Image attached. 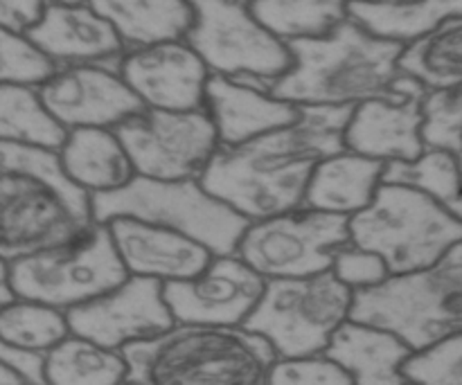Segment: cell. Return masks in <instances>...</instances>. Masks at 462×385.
<instances>
[{"mask_svg":"<svg viewBox=\"0 0 462 385\" xmlns=\"http://www.w3.org/2000/svg\"><path fill=\"white\" fill-rule=\"evenodd\" d=\"M350 113L352 106H300L289 124L239 144H219L199 183L246 219L300 207L314 167L346 149Z\"/></svg>","mask_w":462,"mask_h":385,"instance_id":"6da1fadb","label":"cell"},{"mask_svg":"<svg viewBox=\"0 0 462 385\" xmlns=\"http://www.w3.org/2000/svg\"><path fill=\"white\" fill-rule=\"evenodd\" d=\"M287 45L291 66L269 81L266 93L298 106H356L422 86L400 70L404 43L370 34L352 18L328 34Z\"/></svg>","mask_w":462,"mask_h":385,"instance_id":"7a4b0ae2","label":"cell"},{"mask_svg":"<svg viewBox=\"0 0 462 385\" xmlns=\"http://www.w3.org/2000/svg\"><path fill=\"white\" fill-rule=\"evenodd\" d=\"M93 224L90 194L68 179L57 151L0 140V257L70 242Z\"/></svg>","mask_w":462,"mask_h":385,"instance_id":"3957f363","label":"cell"},{"mask_svg":"<svg viewBox=\"0 0 462 385\" xmlns=\"http://www.w3.org/2000/svg\"><path fill=\"white\" fill-rule=\"evenodd\" d=\"M126 381L147 385H260L273 347L246 327L179 323L122 347Z\"/></svg>","mask_w":462,"mask_h":385,"instance_id":"277c9868","label":"cell"},{"mask_svg":"<svg viewBox=\"0 0 462 385\" xmlns=\"http://www.w3.org/2000/svg\"><path fill=\"white\" fill-rule=\"evenodd\" d=\"M350 318L388 329L413 352L462 332V239L433 264L355 291Z\"/></svg>","mask_w":462,"mask_h":385,"instance_id":"5b68a950","label":"cell"},{"mask_svg":"<svg viewBox=\"0 0 462 385\" xmlns=\"http://www.w3.org/2000/svg\"><path fill=\"white\" fill-rule=\"evenodd\" d=\"M460 239V216L406 185L379 183L373 201L350 216V242L377 252L391 275L433 264Z\"/></svg>","mask_w":462,"mask_h":385,"instance_id":"8992f818","label":"cell"},{"mask_svg":"<svg viewBox=\"0 0 462 385\" xmlns=\"http://www.w3.org/2000/svg\"><path fill=\"white\" fill-rule=\"evenodd\" d=\"M90 206L99 224L113 216H134L176 230L203 243L212 255L235 252L251 221L208 192L199 179L167 180L135 174L122 188L90 194Z\"/></svg>","mask_w":462,"mask_h":385,"instance_id":"52a82bcc","label":"cell"},{"mask_svg":"<svg viewBox=\"0 0 462 385\" xmlns=\"http://www.w3.org/2000/svg\"><path fill=\"white\" fill-rule=\"evenodd\" d=\"M355 291L332 270L300 278L266 280L264 293L246 323L273 347L275 356H305L323 352L343 320L350 318Z\"/></svg>","mask_w":462,"mask_h":385,"instance_id":"ba28073f","label":"cell"},{"mask_svg":"<svg viewBox=\"0 0 462 385\" xmlns=\"http://www.w3.org/2000/svg\"><path fill=\"white\" fill-rule=\"evenodd\" d=\"M129 278L106 224L95 221L70 242L9 261V282L16 298L66 311Z\"/></svg>","mask_w":462,"mask_h":385,"instance_id":"9c48e42d","label":"cell"},{"mask_svg":"<svg viewBox=\"0 0 462 385\" xmlns=\"http://www.w3.org/2000/svg\"><path fill=\"white\" fill-rule=\"evenodd\" d=\"M194 23L189 27V48L201 57L212 75L235 77L266 90L269 81L291 66L287 41L266 30L251 0H189Z\"/></svg>","mask_w":462,"mask_h":385,"instance_id":"30bf717a","label":"cell"},{"mask_svg":"<svg viewBox=\"0 0 462 385\" xmlns=\"http://www.w3.org/2000/svg\"><path fill=\"white\" fill-rule=\"evenodd\" d=\"M347 242L350 216L300 206L248 221L235 252L264 280L300 278L328 270Z\"/></svg>","mask_w":462,"mask_h":385,"instance_id":"8fae6325","label":"cell"},{"mask_svg":"<svg viewBox=\"0 0 462 385\" xmlns=\"http://www.w3.org/2000/svg\"><path fill=\"white\" fill-rule=\"evenodd\" d=\"M113 131L135 174L149 179H199L219 147V135L206 108L143 106Z\"/></svg>","mask_w":462,"mask_h":385,"instance_id":"7c38bea8","label":"cell"},{"mask_svg":"<svg viewBox=\"0 0 462 385\" xmlns=\"http://www.w3.org/2000/svg\"><path fill=\"white\" fill-rule=\"evenodd\" d=\"M66 320L72 334L111 350L156 336L176 323L162 296L161 280L143 275H129L117 287L68 307Z\"/></svg>","mask_w":462,"mask_h":385,"instance_id":"4fadbf2b","label":"cell"},{"mask_svg":"<svg viewBox=\"0 0 462 385\" xmlns=\"http://www.w3.org/2000/svg\"><path fill=\"white\" fill-rule=\"evenodd\" d=\"M266 280L237 252L212 255L208 266L185 280L162 282V296L179 323L242 327L264 293Z\"/></svg>","mask_w":462,"mask_h":385,"instance_id":"5bb4252c","label":"cell"},{"mask_svg":"<svg viewBox=\"0 0 462 385\" xmlns=\"http://www.w3.org/2000/svg\"><path fill=\"white\" fill-rule=\"evenodd\" d=\"M41 102L68 131L77 126L113 129L144 106L108 63H75L57 70L36 86Z\"/></svg>","mask_w":462,"mask_h":385,"instance_id":"9a60e30c","label":"cell"},{"mask_svg":"<svg viewBox=\"0 0 462 385\" xmlns=\"http://www.w3.org/2000/svg\"><path fill=\"white\" fill-rule=\"evenodd\" d=\"M117 72L144 106L167 111L206 108L210 70L188 41H161L125 50Z\"/></svg>","mask_w":462,"mask_h":385,"instance_id":"2e32d148","label":"cell"},{"mask_svg":"<svg viewBox=\"0 0 462 385\" xmlns=\"http://www.w3.org/2000/svg\"><path fill=\"white\" fill-rule=\"evenodd\" d=\"M429 90L424 86L374 97L352 106L343 131L346 149L377 160H411L427 149L422 138V104Z\"/></svg>","mask_w":462,"mask_h":385,"instance_id":"e0dca14e","label":"cell"},{"mask_svg":"<svg viewBox=\"0 0 462 385\" xmlns=\"http://www.w3.org/2000/svg\"><path fill=\"white\" fill-rule=\"evenodd\" d=\"M104 224L129 275L171 282L192 278L212 260V252L203 243L176 230L134 216H113Z\"/></svg>","mask_w":462,"mask_h":385,"instance_id":"ac0fdd59","label":"cell"},{"mask_svg":"<svg viewBox=\"0 0 462 385\" xmlns=\"http://www.w3.org/2000/svg\"><path fill=\"white\" fill-rule=\"evenodd\" d=\"M57 66L108 63L116 66L125 43L111 23L88 3H45L39 21L25 32Z\"/></svg>","mask_w":462,"mask_h":385,"instance_id":"d6986e66","label":"cell"},{"mask_svg":"<svg viewBox=\"0 0 462 385\" xmlns=\"http://www.w3.org/2000/svg\"><path fill=\"white\" fill-rule=\"evenodd\" d=\"M206 111L219 135V144H239L300 115L298 104L273 97L248 81L212 72L206 84Z\"/></svg>","mask_w":462,"mask_h":385,"instance_id":"ffe728a7","label":"cell"},{"mask_svg":"<svg viewBox=\"0 0 462 385\" xmlns=\"http://www.w3.org/2000/svg\"><path fill=\"white\" fill-rule=\"evenodd\" d=\"M323 352L350 374L352 383L402 385L406 383L402 363L413 350L388 329L347 318Z\"/></svg>","mask_w":462,"mask_h":385,"instance_id":"44dd1931","label":"cell"},{"mask_svg":"<svg viewBox=\"0 0 462 385\" xmlns=\"http://www.w3.org/2000/svg\"><path fill=\"white\" fill-rule=\"evenodd\" d=\"M382 171L383 160L341 149L314 167L302 206L352 216L373 201Z\"/></svg>","mask_w":462,"mask_h":385,"instance_id":"7402d4cb","label":"cell"},{"mask_svg":"<svg viewBox=\"0 0 462 385\" xmlns=\"http://www.w3.org/2000/svg\"><path fill=\"white\" fill-rule=\"evenodd\" d=\"M57 153L68 179L88 194L111 192L135 176L120 138L106 126L70 129Z\"/></svg>","mask_w":462,"mask_h":385,"instance_id":"603a6c76","label":"cell"},{"mask_svg":"<svg viewBox=\"0 0 462 385\" xmlns=\"http://www.w3.org/2000/svg\"><path fill=\"white\" fill-rule=\"evenodd\" d=\"M113 25L125 48L180 41L194 23L189 0H86Z\"/></svg>","mask_w":462,"mask_h":385,"instance_id":"cb8c5ba5","label":"cell"},{"mask_svg":"<svg viewBox=\"0 0 462 385\" xmlns=\"http://www.w3.org/2000/svg\"><path fill=\"white\" fill-rule=\"evenodd\" d=\"M456 14H462V0H352L347 5V18L364 30L404 45Z\"/></svg>","mask_w":462,"mask_h":385,"instance_id":"d4e9b609","label":"cell"},{"mask_svg":"<svg viewBox=\"0 0 462 385\" xmlns=\"http://www.w3.org/2000/svg\"><path fill=\"white\" fill-rule=\"evenodd\" d=\"M400 70L427 90L462 88V14L411 41L400 54Z\"/></svg>","mask_w":462,"mask_h":385,"instance_id":"484cf974","label":"cell"},{"mask_svg":"<svg viewBox=\"0 0 462 385\" xmlns=\"http://www.w3.org/2000/svg\"><path fill=\"white\" fill-rule=\"evenodd\" d=\"M43 379L54 385H116L126 381V361L120 350L70 332L43 354Z\"/></svg>","mask_w":462,"mask_h":385,"instance_id":"4316f807","label":"cell"},{"mask_svg":"<svg viewBox=\"0 0 462 385\" xmlns=\"http://www.w3.org/2000/svg\"><path fill=\"white\" fill-rule=\"evenodd\" d=\"M68 129L41 102L36 86L0 84V140L59 151Z\"/></svg>","mask_w":462,"mask_h":385,"instance_id":"83f0119b","label":"cell"},{"mask_svg":"<svg viewBox=\"0 0 462 385\" xmlns=\"http://www.w3.org/2000/svg\"><path fill=\"white\" fill-rule=\"evenodd\" d=\"M382 183L420 189L462 219V171L447 149L427 147L411 160L383 162Z\"/></svg>","mask_w":462,"mask_h":385,"instance_id":"f1b7e54d","label":"cell"},{"mask_svg":"<svg viewBox=\"0 0 462 385\" xmlns=\"http://www.w3.org/2000/svg\"><path fill=\"white\" fill-rule=\"evenodd\" d=\"M352 0H251L257 21L282 41L323 36L347 18Z\"/></svg>","mask_w":462,"mask_h":385,"instance_id":"f546056e","label":"cell"},{"mask_svg":"<svg viewBox=\"0 0 462 385\" xmlns=\"http://www.w3.org/2000/svg\"><path fill=\"white\" fill-rule=\"evenodd\" d=\"M70 334L66 311L25 298L0 307V338L23 352L45 354Z\"/></svg>","mask_w":462,"mask_h":385,"instance_id":"4dcf8cb0","label":"cell"},{"mask_svg":"<svg viewBox=\"0 0 462 385\" xmlns=\"http://www.w3.org/2000/svg\"><path fill=\"white\" fill-rule=\"evenodd\" d=\"M54 70L57 63L25 32L0 27V84L39 86Z\"/></svg>","mask_w":462,"mask_h":385,"instance_id":"1f68e13d","label":"cell"},{"mask_svg":"<svg viewBox=\"0 0 462 385\" xmlns=\"http://www.w3.org/2000/svg\"><path fill=\"white\" fill-rule=\"evenodd\" d=\"M422 111L424 144L447 149L458 160L462 171V88L429 90Z\"/></svg>","mask_w":462,"mask_h":385,"instance_id":"d6a6232c","label":"cell"},{"mask_svg":"<svg viewBox=\"0 0 462 385\" xmlns=\"http://www.w3.org/2000/svg\"><path fill=\"white\" fill-rule=\"evenodd\" d=\"M402 374L413 383L462 385V332L411 352L402 363Z\"/></svg>","mask_w":462,"mask_h":385,"instance_id":"836d02e7","label":"cell"},{"mask_svg":"<svg viewBox=\"0 0 462 385\" xmlns=\"http://www.w3.org/2000/svg\"><path fill=\"white\" fill-rule=\"evenodd\" d=\"M273 385H352L350 374L329 359L325 352L305 356H284L271 365L269 381Z\"/></svg>","mask_w":462,"mask_h":385,"instance_id":"e575fe53","label":"cell"},{"mask_svg":"<svg viewBox=\"0 0 462 385\" xmlns=\"http://www.w3.org/2000/svg\"><path fill=\"white\" fill-rule=\"evenodd\" d=\"M329 270H332L346 287H350L352 291L374 287V284L383 282V280L391 275L386 261H383L377 252L368 251V248L364 246H356V243L352 242H347L346 246L338 248Z\"/></svg>","mask_w":462,"mask_h":385,"instance_id":"d590c367","label":"cell"},{"mask_svg":"<svg viewBox=\"0 0 462 385\" xmlns=\"http://www.w3.org/2000/svg\"><path fill=\"white\" fill-rule=\"evenodd\" d=\"M48 0H0V27L27 32L43 14Z\"/></svg>","mask_w":462,"mask_h":385,"instance_id":"8d00e7d4","label":"cell"},{"mask_svg":"<svg viewBox=\"0 0 462 385\" xmlns=\"http://www.w3.org/2000/svg\"><path fill=\"white\" fill-rule=\"evenodd\" d=\"M0 361L5 365L18 372L25 383L45 385L43 379V354H34V352H23L12 347L0 338Z\"/></svg>","mask_w":462,"mask_h":385,"instance_id":"74e56055","label":"cell"},{"mask_svg":"<svg viewBox=\"0 0 462 385\" xmlns=\"http://www.w3.org/2000/svg\"><path fill=\"white\" fill-rule=\"evenodd\" d=\"M14 298H16V293H14L12 282H9V261L0 257V307L12 302Z\"/></svg>","mask_w":462,"mask_h":385,"instance_id":"f35d334b","label":"cell"},{"mask_svg":"<svg viewBox=\"0 0 462 385\" xmlns=\"http://www.w3.org/2000/svg\"><path fill=\"white\" fill-rule=\"evenodd\" d=\"M23 377L0 361V385H23Z\"/></svg>","mask_w":462,"mask_h":385,"instance_id":"ab89813d","label":"cell"},{"mask_svg":"<svg viewBox=\"0 0 462 385\" xmlns=\"http://www.w3.org/2000/svg\"><path fill=\"white\" fill-rule=\"evenodd\" d=\"M48 3H84V0H48Z\"/></svg>","mask_w":462,"mask_h":385,"instance_id":"60d3db41","label":"cell"}]
</instances>
